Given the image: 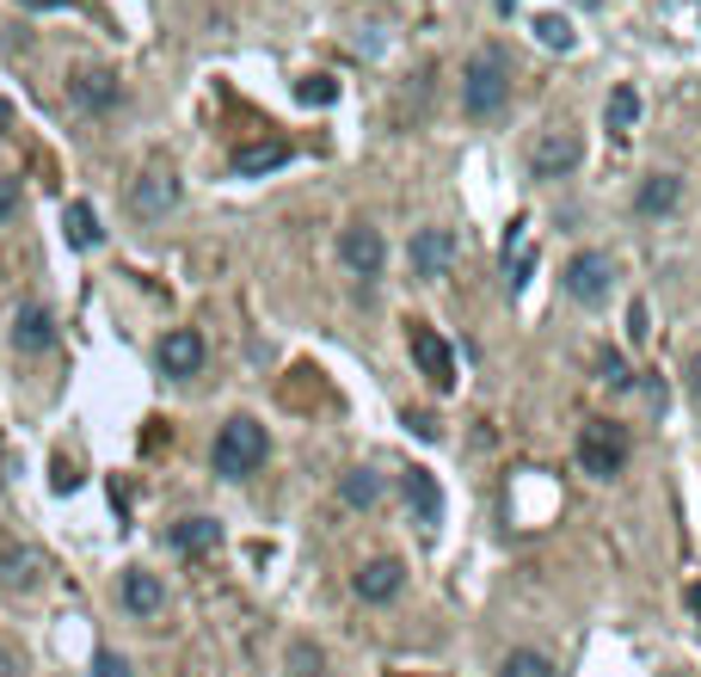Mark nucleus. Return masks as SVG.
<instances>
[{
  "label": "nucleus",
  "instance_id": "obj_4",
  "mask_svg": "<svg viewBox=\"0 0 701 677\" xmlns=\"http://www.w3.org/2000/svg\"><path fill=\"white\" fill-rule=\"evenodd\" d=\"M407 351H412V364H419L424 382H431L437 395H450L455 388V351L431 320H407Z\"/></svg>",
  "mask_w": 701,
  "mask_h": 677
},
{
  "label": "nucleus",
  "instance_id": "obj_23",
  "mask_svg": "<svg viewBox=\"0 0 701 677\" xmlns=\"http://www.w3.org/2000/svg\"><path fill=\"white\" fill-rule=\"evenodd\" d=\"M603 123H609V130H634V123H640V93H634V87H615V93H609Z\"/></svg>",
  "mask_w": 701,
  "mask_h": 677
},
{
  "label": "nucleus",
  "instance_id": "obj_38",
  "mask_svg": "<svg viewBox=\"0 0 701 677\" xmlns=\"http://www.w3.org/2000/svg\"><path fill=\"white\" fill-rule=\"evenodd\" d=\"M579 7H597V0H579Z\"/></svg>",
  "mask_w": 701,
  "mask_h": 677
},
{
  "label": "nucleus",
  "instance_id": "obj_15",
  "mask_svg": "<svg viewBox=\"0 0 701 677\" xmlns=\"http://www.w3.org/2000/svg\"><path fill=\"white\" fill-rule=\"evenodd\" d=\"M118 598H123V610H130L136 623H154V616L167 610V585H160L148 567H130L123 585H118Z\"/></svg>",
  "mask_w": 701,
  "mask_h": 677
},
{
  "label": "nucleus",
  "instance_id": "obj_9",
  "mask_svg": "<svg viewBox=\"0 0 701 677\" xmlns=\"http://www.w3.org/2000/svg\"><path fill=\"white\" fill-rule=\"evenodd\" d=\"M123 203H130V216L154 222V216H167L172 203H179V173H172V167H148V173L123 191Z\"/></svg>",
  "mask_w": 701,
  "mask_h": 677
},
{
  "label": "nucleus",
  "instance_id": "obj_13",
  "mask_svg": "<svg viewBox=\"0 0 701 677\" xmlns=\"http://www.w3.org/2000/svg\"><path fill=\"white\" fill-rule=\"evenodd\" d=\"M351 585H358V598H363V604H394L400 591H407V567H400L394 555L363 560V567H358V579H351Z\"/></svg>",
  "mask_w": 701,
  "mask_h": 677
},
{
  "label": "nucleus",
  "instance_id": "obj_30",
  "mask_svg": "<svg viewBox=\"0 0 701 677\" xmlns=\"http://www.w3.org/2000/svg\"><path fill=\"white\" fill-rule=\"evenodd\" d=\"M26 13H68V7H80V0H19Z\"/></svg>",
  "mask_w": 701,
  "mask_h": 677
},
{
  "label": "nucleus",
  "instance_id": "obj_2",
  "mask_svg": "<svg viewBox=\"0 0 701 677\" xmlns=\"http://www.w3.org/2000/svg\"><path fill=\"white\" fill-rule=\"evenodd\" d=\"M266 456H271L266 426H259V419H247V412H234V419L216 431L210 462H216V475H222V480H247V475H259V468H266Z\"/></svg>",
  "mask_w": 701,
  "mask_h": 677
},
{
  "label": "nucleus",
  "instance_id": "obj_16",
  "mask_svg": "<svg viewBox=\"0 0 701 677\" xmlns=\"http://www.w3.org/2000/svg\"><path fill=\"white\" fill-rule=\"evenodd\" d=\"M278 167H290V142H278V136L247 142L234 155V179H266V173H278Z\"/></svg>",
  "mask_w": 701,
  "mask_h": 677
},
{
  "label": "nucleus",
  "instance_id": "obj_12",
  "mask_svg": "<svg viewBox=\"0 0 701 677\" xmlns=\"http://www.w3.org/2000/svg\"><path fill=\"white\" fill-rule=\"evenodd\" d=\"M160 370L172 376V382H191V376L203 370V332L198 327H172L167 339H160Z\"/></svg>",
  "mask_w": 701,
  "mask_h": 677
},
{
  "label": "nucleus",
  "instance_id": "obj_19",
  "mask_svg": "<svg viewBox=\"0 0 701 677\" xmlns=\"http://www.w3.org/2000/svg\"><path fill=\"white\" fill-rule=\"evenodd\" d=\"M50 339H56L50 308L26 302V308H19V320H13V346H19V351H50Z\"/></svg>",
  "mask_w": 701,
  "mask_h": 677
},
{
  "label": "nucleus",
  "instance_id": "obj_26",
  "mask_svg": "<svg viewBox=\"0 0 701 677\" xmlns=\"http://www.w3.org/2000/svg\"><path fill=\"white\" fill-rule=\"evenodd\" d=\"M296 99H302V106H332V99H339V87H332L327 74H308L302 87H296Z\"/></svg>",
  "mask_w": 701,
  "mask_h": 677
},
{
  "label": "nucleus",
  "instance_id": "obj_11",
  "mask_svg": "<svg viewBox=\"0 0 701 677\" xmlns=\"http://www.w3.org/2000/svg\"><path fill=\"white\" fill-rule=\"evenodd\" d=\"M400 492H407L412 524L431 536L437 524H443V487H437V475H431V468H407V475H400Z\"/></svg>",
  "mask_w": 701,
  "mask_h": 677
},
{
  "label": "nucleus",
  "instance_id": "obj_39",
  "mask_svg": "<svg viewBox=\"0 0 701 677\" xmlns=\"http://www.w3.org/2000/svg\"><path fill=\"white\" fill-rule=\"evenodd\" d=\"M671 677H683V671H671Z\"/></svg>",
  "mask_w": 701,
  "mask_h": 677
},
{
  "label": "nucleus",
  "instance_id": "obj_5",
  "mask_svg": "<svg viewBox=\"0 0 701 677\" xmlns=\"http://www.w3.org/2000/svg\"><path fill=\"white\" fill-rule=\"evenodd\" d=\"M455 259H462V240H455V228H412L407 266H412V278H419V283H443Z\"/></svg>",
  "mask_w": 701,
  "mask_h": 677
},
{
  "label": "nucleus",
  "instance_id": "obj_21",
  "mask_svg": "<svg viewBox=\"0 0 701 677\" xmlns=\"http://www.w3.org/2000/svg\"><path fill=\"white\" fill-rule=\"evenodd\" d=\"M62 228H68V240H74V247H99V240H106V228H99V210H93V203H68Z\"/></svg>",
  "mask_w": 701,
  "mask_h": 677
},
{
  "label": "nucleus",
  "instance_id": "obj_14",
  "mask_svg": "<svg viewBox=\"0 0 701 677\" xmlns=\"http://www.w3.org/2000/svg\"><path fill=\"white\" fill-rule=\"evenodd\" d=\"M68 99H74L80 111H111L123 99V87H118L111 68H74V74H68Z\"/></svg>",
  "mask_w": 701,
  "mask_h": 677
},
{
  "label": "nucleus",
  "instance_id": "obj_1",
  "mask_svg": "<svg viewBox=\"0 0 701 677\" xmlns=\"http://www.w3.org/2000/svg\"><path fill=\"white\" fill-rule=\"evenodd\" d=\"M504 106H511V56L499 43H487L462 68V111L474 123H492V118H504Z\"/></svg>",
  "mask_w": 701,
  "mask_h": 677
},
{
  "label": "nucleus",
  "instance_id": "obj_10",
  "mask_svg": "<svg viewBox=\"0 0 701 677\" xmlns=\"http://www.w3.org/2000/svg\"><path fill=\"white\" fill-rule=\"evenodd\" d=\"M43 573H50L43 548L13 542V536H0V585H7V591H38V585H43Z\"/></svg>",
  "mask_w": 701,
  "mask_h": 677
},
{
  "label": "nucleus",
  "instance_id": "obj_27",
  "mask_svg": "<svg viewBox=\"0 0 701 677\" xmlns=\"http://www.w3.org/2000/svg\"><path fill=\"white\" fill-rule=\"evenodd\" d=\"M290 671H296V677H320V671H327V659H320V647H308V640H296V647H290Z\"/></svg>",
  "mask_w": 701,
  "mask_h": 677
},
{
  "label": "nucleus",
  "instance_id": "obj_29",
  "mask_svg": "<svg viewBox=\"0 0 701 677\" xmlns=\"http://www.w3.org/2000/svg\"><path fill=\"white\" fill-rule=\"evenodd\" d=\"M93 671H99V677H130V665H123L118 653H99V659H93Z\"/></svg>",
  "mask_w": 701,
  "mask_h": 677
},
{
  "label": "nucleus",
  "instance_id": "obj_6",
  "mask_svg": "<svg viewBox=\"0 0 701 677\" xmlns=\"http://www.w3.org/2000/svg\"><path fill=\"white\" fill-rule=\"evenodd\" d=\"M609 283H615V259L609 252H597V247H584V252H572L567 259V271H560V290L572 296V302H584V308H597L609 296Z\"/></svg>",
  "mask_w": 701,
  "mask_h": 677
},
{
  "label": "nucleus",
  "instance_id": "obj_7",
  "mask_svg": "<svg viewBox=\"0 0 701 677\" xmlns=\"http://www.w3.org/2000/svg\"><path fill=\"white\" fill-rule=\"evenodd\" d=\"M339 259H344V271H351V278L375 283V278H382V266H388L382 228H375V222H344L339 228Z\"/></svg>",
  "mask_w": 701,
  "mask_h": 677
},
{
  "label": "nucleus",
  "instance_id": "obj_17",
  "mask_svg": "<svg viewBox=\"0 0 701 677\" xmlns=\"http://www.w3.org/2000/svg\"><path fill=\"white\" fill-rule=\"evenodd\" d=\"M677 198H683V179H677V173H652V179H640L634 210L652 222V216H671V210H677Z\"/></svg>",
  "mask_w": 701,
  "mask_h": 677
},
{
  "label": "nucleus",
  "instance_id": "obj_32",
  "mask_svg": "<svg viewBox=\"0 0 701 677\" xmlns=\"http://www.w3.org/2000/svg\"><path fill=\"white\" fill-rule=\"evenodd\" d=\"M628 332H634V339H647V302L628 308Z\"/></svg>",
  "mask_w": 701,
  "mask_h": 677
},
{
  "label": "nucleus",
  "instance_id": "obj_18",
  "mask_svg": "<svg viewBox=\"0 0 701 677\" xmlns=\"http://www.w3.org/2000/svg\"><path fill=\"white\" fill-rule=\"evenodd\" d=\"M172 548H179V555H216V548H222V524L216 518H179L172 524Z\"/></svg>",
  "mask_w": 701,
  "mask_h": 677
},
{
  "label": "nucleus",
  "instance_id": "obj_35",
  "mask_svg": "<svg viewBox=\"0 0 701 677\" xmlns=\"http://www.w3.org/2000/svg\"><path fill=\"white\" fill-rule=\"evenodd\" d=\"M19 671V659H13V653H0V677H13Z\"/></svg>",
  "mask_w": 701,
  "mask_h": 677
},
{
  "label": "nucleus",
  "instance_id": "obj_20",
  "mask_svg": "<svg viewBox=\"0 0 701 677\" xmlns=\"http://www.w3.org/2000/svg\"><path fill=\"white\" fill-rule=\"evenodd\" d=\"M339 499L351 505V511H370V505L382 499V480H375L370 468H351V475H339Z\"/></svg>",
  "mask_w": 701,
  "mask_h": 677
},
{
  "label": "nucleus",
  "instance_id": "obj_28",
  "mask_svg": "<svg viewBox=\"0 0 701 677\" xmlns=\"http://www.w3.org/2000/svg\"><path fill=\"white\" fill-rule=\"evenodd\" d=\"M19 203H26V198H19V179H0V222H13Z\"/></svg>",
  "mask_w": 701,
  "mask_h": 677
},
{
  "label": "nucleus",
  "instance_id": "obj_3",
  "mask_svg": "<svg viewBox=\"0 0 701 677\" xmlns=\"http://www.w3.org/2000/svg\"><path fill=\"white\" fill-rule=\"evenodd\" d=\"M579 468L591 480H615L628 468V431L609 426V419H591V426H579Z\"/></svg>",
  "mask_w": 701,
  "mask_h": 677
},
{
  "label": "nucleus",
  "instance_id": "obj_31",
  "mask_svg": "<svg viewBox=\"0 0 701 677\" xmlns=\"http://www.w3.org/2000/svg\"><path fill=\"white\" fill-rule=\"evenodd\" d=\"M407 426L419 431V438H437V419H431V412H407Z\"/></svg>",
  "mask_w": 701,
  "mask_h": 677
},
{
  "label": "nucleus",
  "instance_id": "obj_25",
  "mask_svg": "<svg viewBox=\"0 0 701 677\" xmlns=\"http://www.w3.org/2000/svg\"><path fill=\"white\" fill-rule=\"evenodd\" d=\"M597 376H603L609 388H634V370H628L622 351H603V358H597Z\"/></svg>",
  "mask_w": 701,
  "mask_h": 677
},
{
  "label": "nucleus",
  "instance_id": "obj_33",
  "mask_svg": "<svg viewBox=\"0 0 701 677\" xmlns=\"http://www.w3.org/2000/svg\"><path fill=\"white\" fill-rule=\"evenodd\" d=\"M74 480H80L74 468H68V462H56V492H74Z\"/></svg>",
  "mask_w": 701,
  "mask_h": 677
},
{
  "label": "nucleus",
  "instance_id": "obj_36",
  "mask_svg": "<svg viewBox=\"0 0 701 677\" xmlns=\"http://www.w3.org/2000/svg\"><path fill=\"white\" fill-rule=\"evenodd\" d=\"M689 610H695V616H701V585H689Z\"/></svg>",
  "mask_w": 701,
  "mask_h": 677
},
{
  "label": "nucleus",
  "instance_id": "obj_8",
  "mask_svg": "<svg viewBox=\"0 0 701 677\" xmlns=\"http://www.w3.org/2000/svg\"><path fill=\"white\" fill-rule=\"evenodd\" d=\"M579 160H584L579 130L554 123V130H542V136H535V148H530V179H567Z\"/></svg>",
  "mask_w": 701,
  "mask_h": 677
},
{
  "label": "nucleus",
  "instance_id": "obj_24",
  "mask_svg": "<svg viewBox=\"0 0 701 677\" xmlns=\"http://www.w3.org/2000/svg\"><path fill=\"white\" fill-rule=\"evenodd\" d=\"M535 38H542L548 50H572V26L560 13H542V19H535Z\"/></svg>",
  "mask_w": 701,
  "mask_h": 677
},
{
  "label": "nucleus",
  "instance_id": "obj_22",
  "mask_svg": "<svg viewBox=\"0 0 701 677\" xmlns=\"http://www.w3.org/2000/svg\"><path fill=\"white\" fill-rule=\"evenodd\" d=\"M499 677H554V659L535 653V647H511L499 659Z\"/></svg>",
  "mask_w": 701,
  "mask_h": 677
},
{
  "label": "nucleus",
  "instance_id": "obj_34",
  "mask_svg": "<svg viewBox=\"0 0 701 677\" xmlns=\"http://www.w3.org/2000/svg\"><path fill=\"white\" fill-rule=\"evenodd\" d=\"M689 388H695V395H701V351H695V358H689Z\"/></svg>",
  "mask_w": 701,
  "mask_h": 677
},
{
  "label": "nucleus",
  "instance_id": "obj_37",
  "mask_svg": "<svg viewBox=\"0 0 701 677\" xmlns=\"http://www.w3.org/2000/svg\"><path fill=\"white\" fill-rule=\"evenodd\" d=\"M7 118H13V106H7V99H0V123H7Z\"/></svg>",
  "mask_w": 701,
  "mask_h": 677
}]
</instances>
